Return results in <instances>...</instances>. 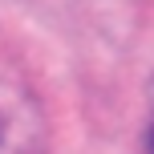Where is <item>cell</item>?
Segmentation results:
<instances>
[{
  "instance_id": "7a4b0ae2",
  "label": "cell",
  "mask_w": 154,
  "mask_h": 154,
  "mask_svg": "<svg viewBox=\"0 0 154 154\" xmlns=\"http://www.w3.org/2000/svg\"><path fill=\"white\" fill-rule=\"evenodd\" d=\"M146 97H150V114H154V77H150V89H146Z\"/></svg>"
},
{
  "instance_id": "3957f363",
  "label": "cell",
  "mask_w": 154,
  "mask_h": 154,
  "mask_svg": "<svg viewBox=\"0 0 154 154\" xmlns=\"http://www.w3.org/2000/svg\"><path fill=\"white\" fill-rule=\"evenodd\" d=\"M150 154H154V118H150Z\"/></svg>"
},
{
  "instance_id": "6da1fadb",
  "label": "cell",
  "mask_w": 154,
  "mask_h": 154,
  "mask_svg": "<svg viewBox=\"0 0 154 154\" xmlns=\"http://www.w3.org/2000/svg\"><path fill=\"white\" fill-rule=\"evenodd\" d=\"M49 118L41 97L16 77H0V154H45Z\"/></svg>"
}]
</instances>
